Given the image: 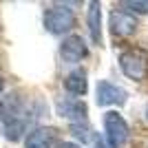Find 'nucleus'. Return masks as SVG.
<instances>
[{"label": "nucleus", "mask_w": 148, "mask_h": 148, "mask_svg": "<svg viewBox=\"0 0 148 148\" xmlns=\"http://www.w3.org/2000/svg\"><path fill=\"white\" fill-rule=\"evenodd\" d=\"M75 27V13L69 5H51L44 11V29L53 36H64Z\"/></svg>", "instance_id": "1"}, {"label": "nucleus", "mask_w": 148, "mask_h": 148, "mask_svg": "<svg viewBox=\"0 0 148 148\" xmlns=\"http://www.w3.org/2000/svg\"><path fill=\"white\" fill-rule=\"evenodd\" d=\"M119 69L122 73L133 82H144L148 77V58L146 53L137 49H128L119 56Z\"/></svg>", "instance_id": "2"}, {"label": "nucleus", "mask_w": 148, "mask_h": 148, "mask_svg": "<svg viewBox=\"0 0 148 148\" xmlns=\"http://www.w3.org/2000/svg\"><path fill=\"white\" fill-rule=\"evenodd\" d=\"M104 135H106L108 148H122L128 142V135H130L128 124L117 111H108L104 115Z\"/></svg>", "instance_id": "3"}, {"label": "nucleus", "mask_w": 148, "mask_h": 148, "mask_svg": "<svg viewBox=\"0 0 148 148\" xmlns=\"http://www.w3.org/2000/svg\"><path fill=\"white\" fill-rule=\"evenodd\" d=\"M126 99H128V93L122 86H117V84H113L108 80L97 82V88H95L97 106H122V104H126Z\"/></svg>", "instance_id": "4"}, {"label": "nucleus", "mask_w": 148, "mask_h": 148, "mask_svg": "<svg viewBox=\"0 0 148 148\" xmlns=\"http://www.w3.org/2000/svg\"><path fill=\"white\" fill-rule=\"evenodd\" d=\"M88 56V47L82 36H66L60 44V58L66 64H77Z\"/></svg>", "instance_id": "5"}, {"label": "nucleus", "mask_w": 148, "mask_h": 148, "mask_svg": "<svg viewBox=\"0 0 148 148\" xmlns=\"http://www.w3.org/2000/svg\"><path fill=\"white\" fill-rule=\"evenodd\" d=\"M0 122H2V126H9V124H16V122H27L25 104L16 93L0 99Z\"/></svg>", "instance_id": "6"}, {"label": "nucleus", "mask_w": 148, "mask_h": 148, "mask_svg": "<svg viewBox=\"0 0 148 148\" xmlns=\"http://www.w3.org/2000/svg\"><path fill=\"white\" fill-rule=\"evenodd\" d=\"M58 115L64 119H69L71 124H80V122H86V115H88V106L77 97H64V99H58Z\"/></svg>", "instance_id": "7"}, {"label": "nucleus", "mask_w": 148, "mask_h": 148, "mask_svg": "<svg viewBox=\"0 0 148 148\" xmlns=\"http://www.w3.org/2000/svg\"><path fill=\"white\" fill-rule=\"evenodd\" d=\"M108 27H111V33L115 38H126L137 31V18L130 11L115 9L111 13V18H108Z\"/></svg>", "instance_id": "8"}, {"label": "nucleus", "mask_w": 148, "mask_h": 148, "mask_svg": "<svg viewBox=\"0 0 148 148\" xmlns=\"http://www.w3.org/2000/svg\"><path fill=\"white\" fill-rule=\"evenodd\" d=\"M58 128L53 126H38L25 137V148H56Z\"/></svg>", "instance_id": "9"}, {"label": "nucleus", "mask_w": 148, "mask_h": 148, "mask_svg": "<svg viewBox=\"0 0 148 148\" xmlns=\"http://www.w3.org/2000/svg\"><path fill=\"white\" fill-rule=\"evenodd\" d=\"M86 25L91 33L93 44H102V5L99 2H88V13H86Z\"/></svg>", "instance_id": "10"}, {"label": "nucleus", "mask_w": 148, "mask_h": 148, "mask_svg": "<svg viewBox=\"0 0 148 148\" xmlns=\"http://www.w3.org/2000/svg\"><path fill=\"white\" fill-rule=\"evenodd\" d=\"M64 88L71 95H86L88 91V80H86V71L84 69H75L64 77Z\"/></svg>", "instance_id": "11"}, {"label": "nucleus", "mask_w": 148, "mask_h": 148, "mask_svg": "<svg viewBox=\"0 0 148 148\" xmlns=\"http://www.w3.org/2000/svg\"><path fill=\"white\" fill-rule=\"evenodd\" d=\"M71 133H73L75 139H82V144H86V142H95L97 137L93 135V130L88 128V124L86 122H80V124H71Z\"/></svg>", "instance_id": "12"}, {"label": "nucleus", "mask_w": 148, "mask_h": 148, "mask_svg": "<svg viewBox=\"0 0 148 148\" xmlns=\"http://www.w3.org/2000/svg\"><path fill=\"white\" fill-rule=\"evenodd\" d=\"M122 7H128L130 13H148V2H133V0H128V2H122Z\"/></svg>", "instance_id": "13"}, {"label": "nucleus", "mask_w": 148, "mask_h": 148, "mask_svg": "<svg viewBox=\"0 0 148 148\" xmlns=\"http://www.w3.org/2000/svg\"><path fill=\"white\" fill-rule=\"evenodd\" d=\"M56 148H82V146H77L75 142H58Z\"/></svg>", "instance_id": "14"}, {"label": "nucleus", "mask_w": 148, "mask_h": 148, "mask_svg": "<svg viewBox=\"0 0 148 148\" xmlns=\"http://www.w3.org/2000/svg\"><path fill=\"white\" fill-rule=\"evenodd\" d=\"M93 148H108V146H106V144H104V142H102V139L97 137V139L93 142Z\"/></svg>", "instance_id": "15"}, {"label": "nucleus", "mask_w": 148, "mask_h": 148, "mask_svg": "<svg viewBox=\"0 0 148 148\" xmlns=\"http://www.w3.org/2000/svg\"><path fill=\"white\" fill-rule=\"evenodd\" d=\"M5 91V82H2V77H0V93Z\"/></svg>", "instance_id": "16"}, {"label": "nucleus", "mask_w": 148, "mask_h": 148, "mask_svg": "<svg viewBox=\"0 0 148 148\" xmlns=\"http://www.w3.org/2000/svg\"><path fill=\"white\" fill-rule=\"evenodd\" d=\"M146 117H148V106H146Z\"/></svg>", "instance_id": "17"}]
</instances>
